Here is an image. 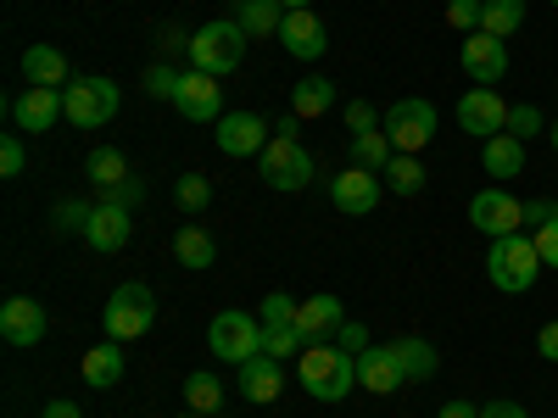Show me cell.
Here are the masks:
<instances>
[{
	"instance_id": "obj_42",
	"label": "cell",
	"mask_w": 558,
	"mask_h": 418,
	"mask_svg": "<svg viewBox=\"0 0 558 418\" xmlns=\"http://www.w3.org/2000/svg\"><path fill=\"white\" fill-rule=\"evenodd\" d=\"M157 51L162 57H191V34H184L179 23H162L157 28Z\"/></svg>"
},
{
	"instance_id": "obj_21",
	"label": "cell",
	"mask_w": 558,
	"mask_h": 418,
	"mask_svg": "<svg viewBox=\"0 0 558 418\" xmlns=\"http://www.w3.org/2000/svg\"><path fill=\"white\" fill-rule=\"evenodd\" d=\"M279 391H286V368H279V357L257 352V357L241 362V396H246V402L268 407V402H279Z\"/></svg>"
},
{
	"instance_id": "obj_53",
	"label": "cell",
	"mask_w": 558,
	"mask_h": 418,
	"mask_svg": "<svg viewBox=\"0 0 558 418\" xmlns=\"http://www.w3.org/2000/svg\"><path fill=\"white\" fill-rule=\"evenodd\" d=\"M279 7H286V12H307V7H313V0H279Z\"/></svg>"
},
{
	"instance_id": "obj_10",
	"label": "cell",
	"mask_w": 558,
	"mask_h": 418,
	"mask_svg": "<svg viewBox=\"0 0 558 418\" xmlns=\"http://www.w3.org/2000/svg\"><path fill=\"white\" fill-rule=\"evenodd\" d=\"M470 223L481 229V235H492V241L525 235V201H514L502 184H492V190H481V196L470 201Z\"/></svg>"
},
{
	"instance_id": "obj_12",
	"label": "cell",
	"mask_w": 558,
	"mask_h": 418,
	"mask_svg": "<svg viewBox=\"0 0 558 418\" xmlns=\"http://www.w3.org/2000/svg\"><path fill=\"white\" fill-rule=\"evenodd\" d=\"M458 128L475 134V139H492L508 128V101L497 96V84H475L470 96L458 101Z\"/></svg>"
},
{
	"instance_id": "obj_54",
	"label": "cell",
	"mask_w": 558,
	"mask_h": 418,
	"mask_svg": "<svg viewBox=\"0 0 558 418\" xmlns=\"http://www.w3.org/2000/svg\"><path fill=\"white\" fill-rule=\"evenodd\" d=\"M547 139H553V151H558V118H553V123H547Z\"/></svg>"
},
{
	"instance_id": "obj_52",
	"label": "cell",
	"mask_w": 558,
	"mask_h": 418,
	"mask_svg": "<svg viewBox=\"0 0 558 418\" xmlns=\"http://www.w3.org/2000/svg\"><path fill=\"white\" fill-rule=\"evenodd\" d=\"M296 123H302L296 112H291V118H274V134H279V139H296Z\"/></svg>"
},
{
	"instance_id": "obj_14",
	"label": "cell",
	"mask_w": 558,
	"mask_h": 418,
	"mask_svg": "<svg viewBox=\"0 0 558 418\" xmlns=\"http://www.w3.org/2000/svg\"><path fill=\"white\" fill-rule=\"evenodd\" d=\"M173 112L191 118V123H218V118H223V89H218V78L202 73V67H191V73H184V84H179V96H173Z\"/></svg>"
},
{
	"instance_id": "obj_5",
	"label": "cell",
	"mask_w": 558,
	"mask_h": 418,
	"mask_svg": "<svg viewBox=\"0 0 558 418\" xmlns=\"http://www.w3.org/2000/svg\"><path fill=\"white\" fill-rule=\"evenodd\" d=\"M157 323V296H151V285H118L112 291V302H107V312H101V330H107V341H140Z\"/></svg>"
},
{
	"instance_id": "obj_50",
	"label": "cell",
	"mask_w": 558,
	"mask_h": 418,
	"mask_svg": "<svg viewBox=\"0 0 558 418\" xmlns=\"http://www.w3.org/2000/svg\"><path fill=\"white\" fill-rule=\"evenodd\" d=\"M436 418H481V407H475V402H463V396H452V402H441Z\"/></svg>"
},
{
	"instance_id": "obj_1",
	"label": "cell",
	"mask_w": 558,
	"mask_h": 418,
	"mask_svg": "<svg viewBox=\"0 0 558 418\" xmlns=\"http://www.w3.org/2000/svg\"><path fill=\"white\" fill-rule=\"evenodd\" d=\"M246 39H252V34H246L235 17L202 23V28L191 34V67H202V73H213V78L235 73V67L246 62Z\"/></svg>"
},
{
	"instance_id": "obj_55",
	"label": "cell",
	"mask_w": 558,
	"mask_h": 418,
	"mask_svg": "<svg viewBox=\"0 0 558 418\" xmlns=\"http://www.w3.org/2000/svg\"><path fill=\"white\" fill-rule=\"evenodd\" d=\"M213 418H223V413H213Z\"/></svg>"
},
{
	"instance_id": "obj_44",
	"label": "cell",
	"mask_w": 558,
	"mask_h": 418,
	"mask_svg": "<svg viewBox=\"0 0 558 418\" xmlns=\"http://www.w3.org/2000/svg\"><path fill=\"white\" fill-rule=\"evenodd\" d=\"M347 128H352V134H368V128H380V112L368 107V101H347Z\"/></svg>"
},
{
	"instance_id": "obj_36",
	"label": "cell",
	"mask_w": 558,
	"mask_h": 418,
	"mask_svg": "<svg viewBox=\"0 0 558 418\" xmlns=\"http://www.w3.org/2000/svg\"><path fill=\"white\" fill-rule=\"evenodd\" d=\"M296 296H286V291H274V296H263V307H257V318H263V330H279V323H296Z\"/></svg>"
},
{
	"instance_id": "obj_9",
	"label": "cell",
	"mask_w": 558,
	"mask_h": 418,
	"mask_svg": "<svg viewBox=\"0 0 558 418\" xmlns=\"http://www.w3.org/2000/svg\"><path fill=\"white\" fill-rule=\"evenodd\" d=\"M213 139L223 157H263V146L274 139V118H257V112H223L213 123Z\"/></svg>"
},
{
	"instance_id": "obj_23",
	"label": "cell",
	"mask_w": 558,
	"mask_h": 418,
	"mask_svg": "<svg viewBox=\"0 0 558 418\" xmlns=\"http://www.w3.org/2000/svg\"><path fill=\"white\" fill-rule=\"evenodd\" d=\"M78 374L89 391H112L123 385V341H107V346H89L84 362H78Z\"/></svg>"
},
{
	"instance_id": "obj_45",
	"label": "cell",
	"mask_w": 558,
	"mask_h": 418,
	"mask_svg": "<svg viewBox=\"0 0 558 418\" xmlns=\"http://www.w3.org/2000/svg\"><path fill=\"white\" fill-rule=\"evenodd\" d=\"M336 346L357 357V352H368V330H363V323H357V318H347V323H341V335H336Z\"/></svg>"
},
{
	"instance_id": "obj_39",
	"label": "cell",
	"mask_w": 558,
	"mask_h": 418,
	"mask_svg": "<svg viewBox=\"0 0 558 418\" xmlns=\"http://www.w3.org/2000/svg\"><path fill=\"white\" fill-rule=\"evenodd\" d=\"M89 212H96V201H62V207H57V218H51V229H57V235H73V229L84 235Z\"/></svg>"
},
{
	"instance_id": "obj_29",
	"label": "cell",
	"mask_w": 558,
	"mask_h": 418,
	"mask_svg": "<svg viewBox=\"0 0 558 418\" xmlns=\"http://www.w3.org/2000/svg\"><path fill=\"white\" fill-rule=\"evenodd\" d=\"M336 107V84L330 78H296V89H291V112L307 123V118H324Z\"/></svg>"
},
{
	"instance_id": "obj_17",
	"label": "cell",
	"mask_w": 558,
	"mask_h": 418,
	"mask_svg": "<svg viewBox=\"0 0 558 418\" xmlns=\"http://www.w3.org/2000/svg\"><path fill=\"white\" fill-rule=\"evenodd\" d=\"M341 323H347V307H341V296H307L302 307H296V330H302V341L307 346H330L336 335H341Z\"/></svg>"
},
{
	"instance_id": "obj_43",
	"label": "cell",
	"mask_w": 558,
	"mask_h": 418,
	"mask_svg": "<svg viewBox=\"0 0 558 418\" xmlns=\"http://www.w3.org/2000/svg\"><path fill=\"white\" fill-rule=\"evenodd\" d=\"M531 241H536V251H542V268H558V218L542 223V229H531Z\"/></svg>"
},
{
	"instance_id": "obj_35",
	"label": "cell",
	"mask_w": 558,
	"mask_h": 418,
	"mask_svg": "<svg viewBox=\"0 0 558 418\" xmlns=\"http://www.w3.org/2000/svg\"><path fill=\"white\" fill-rule=\"evenodd\" d=\"M179 84H184L179 67H168V62H151V67H146V96H151V101H173Z\"/></svg>"
},
{
	"instance_id": "obj_11",
	"label": "cell",
	"mask_w": 558,
	"mask_h": 418,
	"mask_svg": "<svg viewBox=\"0 0 558 418\" xmlns=\"http://www.w3.org/2000/svg\"><path fill=\"white\" fill-rule=\"evenodd\" d=\"M380 196H386V179L368 173V168H341V173L330 179V201H336L347 218H368V212L380 207Z\"/></svg>"
},
{
	"instance_id": "obj_26",
	"label": "cell",
	"mask_w": 558,
	"mask_h": 418,
	"mask_svg": "<svg viewBox=\"0 0 558 418\" xmlns=\"http://www.w3.org/2000/svg\"><path fill=\"white\" fill-rule=\"evenodd\" d=\"M84 173H89V184H96L101 196H112L118 184H129V179H134V168H129V157H123L118 146H96V151L84 157Z\"/></svg>"
},
{
	"instance_id": "obj_3",
	"label": "cell",
	"mask_w": 558,
	"mask_h": 418,
	"mask_svg": "<svg viewBox=\"0 0 558 418\" xmlns=\"http://www.w3.org/2000/svg\"><path fill=\"white\" fill-rule=\"evenodd\" d=\"M536 273H542V251H536L531 235H502V241H492V251H486V279H492L502 296H525V291L536 285Z\"/></svg>"
},
{
	"instance_id": "obj_22",
	"label": "cell",
	"mask_w": 558,
	"mask_h": 418,
	"mask_svg": "<svg viewBox=\"0 0 558 418\" xmlns=\"http://www.w3.org/2000/svg\"><path fill=\"white\" fill-rule=\"evenodd\" d=\"M481 168L502 184V179H514V173H525V139H514V134H492V139H481Z\"/></svg>"
},
{
	"instance_id": "obj_32",
	"label": "cell",
	"mask_w": 558,
	"mask_h": 418,
	"mask_svg": "<svg viewBox=\"0 0 558 418\" xmlns=\"http://www.w3.org/2000/svg\"><path fill=\"white\" fill-rule=\"evenodd\" d=\"M386 184H391V196H418V190H425V162L408 157V151H397V157L386 162Z\"/></svg>"
},
{
	"instance_id": "obj_34",
	"label": "cell",
	"mask_w": 558,
	"mask_h": 418,
	"mask_svg": "<svg viewBox=\"0 0 558 418\" xmlns=\"http://www.w3.org/2000/svg\"><path fill=\"white\" fill-rule=\"evenodd\" d=\"M173 201H179L184 212H207V207H213V184H207L202 173H184V179L173 184Z\"/></svg>"
},
{
	"instance_id": "obj_41",
	"label": "cell",
	"mask_w": 558,
	"mask_h": 418,
	"mask_svg": "<svg viewBox=\"0 0 558 418\" xmlns=\"http://www.w3.org/2000/svg\"><path fill=\"white\" fill-rule=\"evenodd\" d=\"M447 23L463 28V34H475L481 28V0H447Z\"/></svg>"
},
{
	"instance_id": "obj_48",
	"label": "cell",
	"mask_w": 558,
	"mask_h": 418,
	"mask_svg": "<svg viewBox=\"0 0 558 418\" xmlns=\"http://www.w3.org/2000/svg\"><path fill=\"white\" fill-rule=\"evenodd\" d=\"M536 352H542L547 362H558V318H547V323H542V335H536Z\"/></svg>"
},
{
	"instance_id": "obj_15",
	"label": "cell",
	"mask_w": 558,
	"mask_h": 418,
	"mask_svg": "<svg viewBox=\"0 0 558 418\" xmlns=\"http://www.w3.org/2000/svg\"><path fill=\"white\" fill-rule=\"evenodd\" d=\"M57 118H68L62 89L28 84L23 96H12V128H23V134H45V128H57Z\"/></svg>"
},
{
	"instance_id": "obj_20",
	"label": "cell",
	"mask_w": 558,
	"mask_h": 418,
	"mask_svg": "<svg viewBox=\"0 0 558 418\" xmlns=\"http://www.w3.org/2000/svg\"><path fill=\"white\" fill-rule=\"evenodd\" d=\"M357 385H363V391H375V396L402 391L408 374H402L397 352H391V346H368V352H357Z\"/></svg>"
},
{
	"instance_id": "obj_2",
	"label": "cell",
	"mask_w": 558,
	"mask_h": 418,
	"mask_svg": "<svg viewBox=\"0 0 558 418\" xmlns=\"http://www.w3.org/2000/svg\"><path fill=\"white\" fill-rule=\"evenodd\" d=\"M352 385H357V357L352 352H341L336 341L302 352V391L313 402H347Z\"/></svg>"
},
{
	"instance_id": "obj_19",
	"label": "cell",
	"mask_w": 558,
	"mask_h": 418,
	"mask_svg": "<svg viewBox=\"0 0 558 418\" xmlns=\"http://www.w3.org/2000/svg\"><path fill=\"white\" fill-rule=\"evenodd\" d=\"M279 45H286V51H291L296 62H318L324 51H330V28H324V23L313 17V7H307V12H286Z\"/></svg>"
},
{
	"instance_id": "obj_49",
	"label": "cell",
	"mask_w": 558,
	"mask_h": 418,
	"mask_svg": "<svg viewBox=\"0 0 558 418\" xmlns=\"http://www.w3.org/2000/svg\"><path fill=\"white\" fill-rule=\"evenodd\" d=\"M481 418H525V407H520V402H508V396H492V402L481 407Z\"/></svg>"
},
{
	"instance_id": "obj_18",
	"label": "cell",
	"mask_w": 558,
	"mask_h": 418,
	"mask_svg": "<svg viewBox=\"0 0 558 418\" xmlns=\"http://www.w3.org/2000/svg\"><path fill=\"white\" fill-rule=\"evenodd\" d=\"M458 62H463V73H470L475 84H497L502 73H508V45L497 39V34H463V51H458Z\"/></svg>"
},
{
	"instance_id": "obj_33",
	"label": "cell",
	"mask_w": 558,
	"mask_h": 418,
	"mask_svg": "<svg viewBox=\"0 0 558 418\" xmlns=\"http://www.w3.org/2000/svg\"><path fill=\"white\" fill-rule=\"evenodd\" d=\"M184 407H196V413H218L223 407V385H218V374H207V368H202V374H191V380H184Z\"/></svg>"
},
{
	"instance_id": "obj_8",
	"label": "cell",
	"mask_w": 558,
	"mask_h": 418,
	"mask_svg": "<svg viewBox=\"0 0 558 418\" xmlns=\"http://www.w3.org/2000/svg\"><path fill=\"white\" fill-rule=\"evenodd\" d=\"M386 134H391V146L397 151H408V157H418L436 139V107L430 101H418V96H408V101H397L391 112H386Z\"/></svg>"
},
{
	"instance_id": "obj_56",
	"label": "cell",
	"mask_w": 558,
	"mask_h": 418,
	"mask_svg": "<svg viewBox=\"0 0 558 418\" xmlns=\"http://www.w3.org/2000/svg\"><path fill=\"white\" fill-rule=\"evenodd\" d=\"M553 7H558V0H553Z\"/></svg>"
},
{
	"instance_id": "obj_16",
	"label": "cell",
	"mask_w": 558,
	"mask_h": 418,
	"mask_svg": "<svg viewBox=\"0 0 558 418\" xmlns=\"http://www.w3.org/2000/svg\"><path fill=\"white\" fill-rule=\"evenodd\" d=\"M45 330H51V318H45V307L34 296H7V307H0V341L7 346H39Z\"/></svg>"
},
{
	"instance_id": "obj_37",
	"label": "cell",
	"mask_w": 558,
	"mask_h": 418,
	"mask_svg": "<svg viewBox=\"0 0 558 418\" xmlns=\"http://www.w3.org/2000/svg\"><path fill=\"white\" fill-rule=\"evenodd\" d=\"M542 128H547L542 107H531V101H520V107H508V134H514V139H536Z\"/></svg>"
},
{
	"instance_id": "obj_46",
	"label": "cell",
	"mask_w": 558,
	"mask_h": 418,
	"mask_svg": "<svg viewBox=\"0 0 558 418\" xmlns=\"http://www.w3.org/2000/svg\"><path fill=\"white\" fill-rule=\"evenodd\" d=\"M553 218H558V201H547V196H542V201H525V229H542V223H553Z\"/></svg>"
},
{
	"instance_id": "obj_38",
	"label": "cell",
	"mask_w": 558,
	"mask_h": 418,
	"mask_svg": "<svg viewBox=\"0 0 558 418\" xmlns=\"http://www.w3.org/2000/svg\"><path fill=\"white\" fill-rule=\"evenodd\" d=\"M307 341H302V330L296 323H279V330H263V352L268 357H296Z\"/></svg>"
},
{
	"instance_id": "obj_31",
	"label": "cell",
	"mask_w": 558,
	"mask_h": 418,
	"mask_svg": "<svg viewBox=\"0 0 558 418\" xmlns=\"http://www.w3.org/2000/svg\"><path fill=\"white\" fill-rule=\"evenodd\" d=\"M525 28V0H481V34H520Z\"/></svg>"
},
{
	"instance_id": "obj_27",
	"label": "cell",
	"mask_w": 558,
	"mask_h": 418,
	"mask_svg": "<svg viewBox=\"0 0 558 418\" xmlns=\"http://www.w3.org/2000/svg\"><path fill=\"white\" fill-rule=\"evenodd\" d=\"M173 262H179V268H191V273H202V268L218 262V241L207 235L202 223H184L179 235H173Z\"/></svg>"
},
{
	"instance_id": "obj_30",
	"label": "cell",
	"mask_w": 558,
	"mask_h": 418,
	"mask_svg": "<svg viewBox=\"0 0 558 418\" xmlns=\"http://www.w3.org/2000/svg\"><path fill=\"white\" fill-rule=\"evenodd\" d=\"M235 23L246 28V34H279L286 28V7L279 0H235Z\"/></svg>"
},
{
	"instance_id": "obj_51",
	"label": "cell",
	"mask_w": 558,
	"mask_h": 418,
	"mask_svg": "<svg viewBox=\"0 0 558 418\" xmlns=\"http://www.w3.org/2000/svg\"><path fill=\"white\" fill-rule=\"evenodd\" d=\"M45 418H84L78 402H45Z\"/></svg>"
},
{
	"instance_id": "obj_7",
	"label": "cell",
	"mask_w": 558,
	"mask_h": 418,
	"mask_svg": "<svg viewBox=\"0 0 558 418\" xmlns=\"http://www.w3.org/2000/svg\"><path fill=\"white\" fill-rule=\"evenodd\" d=\"M257 173L268 190H302V184L313 179V157L302 151V139H268L263 157H257Z\"/></svg>"
},
{
	"instance_id": "obj_13",
	"label": "cell",
	"mask_w": 558,
	"mask_h": 418,
	"mask_svg": "<svg viewBox=\"0 0 558 418\" xmlns=\"http://www.w3.org/2000/svg\"><path fill=\"white\" fill-rule=\"evenodd\" d=\"M129 235H134L129 207H118L112 196H101V201H96V212H89V223H84V246L96 251V257H112V251H123V246H129Z\"/></svg>"
},
{
	"instance_id": "obj_24",
	"label": "cell",
	"mask_w": 558,
	"mask_h": 418,
	"mask_svg": "<svg viewBox=\"0 0 558 418\" xmlns=\"http://www.w3.org/2000/svg\"><path fill=\"white\" fill-rule=\"evenodd\" d=\"M391 352H397V362H402V374H408V385H425V380H436V368H441V352L425 341V335H397L391 341Z\"/></svg>"
},
{
	"instance_id": "obj_4",
	"label": "cell",
	"mask_w": 558,
	"mask_h": 418,
	"mask_svg": "<svg viewBox=\"0 0 558 418\" xmlns=\"http://www.w3.org/2000/svg\"><path fill=\"white\" fill-rule=\"evenodd\" d=\"M62 107H68V123L73 128H101L118 118L123 96H118V84L101 78V73H78L68 89H62Z\"/></svg>"
},
{
	"instance_id": "obj_28",
	"label": "cell",
	"mask_w": 558,
	"mask_h": 418,
	"mask_svg": "<svg viewBox=\"0 0 558 418\" xmlns=\"http://www.w3.org/2000/svg\"><path fill=\"white\" fill-rule=\"evenodd\" d=\"M397 157V146H391V134L386 128H368V134H352V151H347V168H386Z\"/></svg>"
},
{
	"instance_id": "obj_6",
	"label": "cell",
	"mask_w": 558,
	"mask_h": 418,
	"mask_svg": "<svg viewBox=\"0 0 558 418\" xmlns=\"http://www.w3.org/2000/svg\"><path fill=\"white\" fill-rule=\"evenodd\" d=\"M207 346H213V357H223V362H246V357H257L263 352V318H252V312H241V307H223L218 318H213V330H207Z\"/></svg>"
},
{
	"instance_id": "obj_25",
	"label": "cell",
	"mask_w": 558,
	"mask_h": 418,
	"mask_svg": "<svg viewBox=\"0 0 558 418\" xmlns=\"http://www.w3.org/2000/svg\"><path fill=\"white\" fill-rule=\"evenodd\" d=\"M23 78L28 84H45V89H68L73 84L68 57L57 51V45H28V51H23Z\"/></svg>"
},
{
	"instance_id": "obj_40",
	"label": "cell",
	"mask_w": 558,
	"mask_h": 418,
	"mask_svg": "<svg viewBox=\"0 0 558 418\" xmlns=\"http://www.w3.org/2000/svg\"><path fill=\"white\" fill-rule=\"evenodd\" d=\"M28 168V151H23V128H12L7 139H0V173L7 179H17Z\"/></svg>"
},
{
	"instance_id": "obj_47",
	"label": "cell",
	"mask_w": 558,
	"mask_h": 418,
	"mask_svg": "<svg viewBox=\"0 0 558 418\" xmlns=\"http://www.w3.org/2000/svg\"><path fill=\"white\" fill-rule=\"evenodd\" d=\"M112 201H118V207H129V212H134V207H140V201H146V184H140V179H129V184H118V190H112Z\"/></svg>"
}]
</instances>
